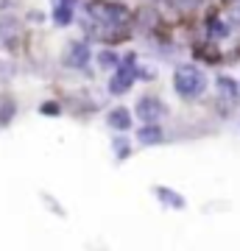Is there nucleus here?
Here are the masks:
<instances>
[{
  "instance_id": "obj_1",
  "label": "nucleus",
  "mask_w": 240,
  "mask_h": 251,
  "mask_svg": "<svg viewBox=\"0 0 240 251\" xmlns=\"http://www.w3.org/2000/svg\"><path fill=\"white\" fill-rule=\"evenodd\" d=\"M129 25H132V11L120 6V3H109V0H95L87 6V17H84V28L89 34L107 42V45H115L120 36L129 34Z\"/></svg>"
},
{
  "instance_id": "obj_2",
  "label": "nucleus",
  "mask_w": 240,
  "mask_h": 251,
  "mask_svg": "<svg viewBox=\"0 0 240 251\" xmlns=\"http://www.w3.org/2000/svg\"><path fill=\"white\" fill-rule=\"evenodd\" d=\"M207 87H210V78L196 64H179L173 70V92L182 100H198L207 92Z\"/></svg>"
},
{
  "instance_id": "obj_3",
  "label": "nucleus",
  "mask_w": 240,
  "mask_h": 251,
  "mask_svg": "<svg viewBox=\"0 0 240 251\" xmlns=\"http://www.w3.org/2000/svg\"><path fill=\"white\" fill-rule=\"evenodd\" d=\"M154 78L151 70H145L140 62H137V56L134 53H126L123 59H120V64H117V70H112V78H109V92L112 95H123V92H129L134 87V81L137 78Z\"/></svg>"
},
{
  "instance_id": "obj_4",
  "label": "nucleus",
  "mask_w": 240,
  "mask_h": 251,
  "mask_svg": "<svg viewBox=\"0 0 240 251\" xmlns=\"http://www.w3.org/2000/svg\"><path fill=\"white\" fill-rule=\"evenodd\" d=\"M26 42V25L17 14H0V48L3 50H20Z\"/></svg>"
},
{
  "instance_id": "obj_5",
  "label": "nucleus",
  "mask_w": 240,
  "mask_h": 251,
  "mask_svg": "<svg viewBox=\"0 0 240 251\" xmlns=\"http://www.w3.org/2000/svg\"><path fill=\"white\" fill-rule=\"evenodd\" d=\"M64 64L70 70H89V64H92V48H89L87 39H73L70 45H67Z\"/></svg>"
},
{
  "instance_id": "obj_6",
  "label": "nucleus",
  "mask_w": 240,
  "mask_h": 251,
  "mask_svg": "<svg viewBox=\"0 0 240 251\" xmlns=\"http://www.w3.org/2000/svg\"><path fill=\"white\" fill-rule=\"evenodd\" d=\"M215 95L223 109H238L240 103V84L232 75H218L215 78Z\"/></svg>"
},
{
  "instance_id": "obj_7",
  "label": "nucleus",
  "mask_w": 240,
  "mask_h": 251,
  "mask_svg": "<svg viewBox=\"0 0 240 251\" xmlns=\"http://www.w3.org/2000/svg\"><path fill=\"white\" fill-rule=\"evenodd\" d=\"M165 103H162V98H157V95H142L140 100H137V117H140L142 123H160L162 117H165Z\"/></svg>"
},
{
  "instance_id": "obj_8",
  "label": "nucleus",
  "mask_w": 240,
  "mask_h": 251,
  "mask_svg": "<svg viewBox=\"0 0 240 251\" xmlns=\"http://www.w3.org/2000/svg\"><path fill=\"white\" fill-rule=\"evenodd\" d=\"M76 6H79V0H51V20H53V25L59 28H67L76 17Z\"/></svg>"
},
{
  "instance_id": "obj_9",
  "label": "nucleus",
  "mask_w": 240,
  "mask_h": 251,
  "mask_svg": "<svg viewBox=\"0 0 240 251\" xmlns=\"http://www.w3.org/2000/svg\"><path fill=\"white\" fill-rule=\"evenodd\" d=\"M107 123L112 126L115 131H129V128H132V112H129L126 106H115V109H109Z\"/></svg>"
},
{
  "instance_id": "obj_10",
  "label": "nucleus",
  "mask_w": 240,
  "mask_h": 251,
  "mask_svg": "<svg viewBox=\"0 0 240 251\" xmlns=\"http://www.w3.org/2000/svg\"><path fill=\"white\" fill-rule=\"evenodd\" d=\"M137 140H140V145H160L165 140V131L157 123H142V128L137 131Z\"/></svg>"
},
{
  "instance_id": "obj_11",
  "label": "nucleus",
  "mask_w": 240,
  "mask_h": 251,
  "mask_svg": "<svg viewBox=\"0 0 240 251\" xmlns=\"http://www.w3.org/2000/svg\"><path fill=\"white\" fill-rule=\"evenodd\" d=\"M204 28H207V36H210V42H215V39H223V36L229 34V25H226L221 17H210Z\"/></svg>"
},
{
  "instance_id": "obj_12",
  "label": "nucleus",
  "mask_w": 240,
  "mask_h": 251,
  "mask_svg": "<svg viewBox=\"0 0 240 251\" xmlns=\"http://www.w3.org/2000/svg\"><path fill=\"white\" fill-rule=\"evenodd\" d=\"M154 193H157V198H160L162 204L173 206V209H182V206H185V198L179 196L176 190H170V187H157Z\"/></svg>"
},
{
  "instance_id": "obj_13",
  "label": "nucleus",
  "mask_w": 240,
  "mask_h": 251,
  "mask_svg": "<svg viewBox=\"0 0 240 251\" xmlns=\"http://www.w3.org/2000/svg\"><path fill=\"white\" fill-rule=\"evenodd\" d=\"M120 59H123V56H117L115 50H109V48L98 50V56H95V62H98V67H101V70H117V64H120Z\"/></svg>"
},
{
  "instance_id": "obj_14",
  "label": "nucleus",
  "mask_w": 240,
  "mask_h": 251,
  "mask_svg": "<svg viewBox=\"0 0 240 251\" xmlns=\"http://www.w3.org/2000/svg\"><path fill=\"white\" fill-rule=\"evenodd\" d=\"M112 148H115L117 159H126V156L132 153V145H129V140H126V137H115V140H112Z\"/></svg>"
},
{
  "instance_id": "obj_15",
  "label": "nucleus",
  "mask_w": 240,
  "mask_h": 251,
  "mask_svg": "<svg viewBox=\"0 0 240 251\" xmlns=\"http://www.w3.org/2000/svg\"><path fill=\"white\" fill-rule=\"evenodd\" d=\"M170 6H176V9H198V6H204L207 0H168Z\"/></svg>"
},
{
  "instance_id": "obj_16",
  "label": "nucleus",
  "mask_w": 240,
  "mask_h": 251,
  "mask_svg": "<svg viewBox=\"0 0 240 251\" xmlns=\"http://www.w3.org/2000/svg\"><path fill=\"white\" fill-rule=\"evenodd\" d=\"M39 112H42V115H62V106L48 100V103H42V109H39Z\"/></svg>"
},
{
  "instance_id": "obj_17",
  "label": "nucleus",
  "mask_w": 240,
  "mask_h": 251,
  "mask_svg": "<svg viewBox=\"0 0 240 251\" xmlns=\"http://www.w3.org/2000/svg\"><path fill=\"white\" fill-rule=\"evenodd\" d=\"M232 20L240 25V0H235V6H232Z\"/></svg>"
}]
</instances>
